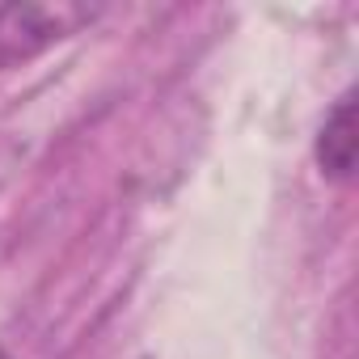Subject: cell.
I'll return each mask as SVG.
<instances>
[{
    "instance_id": "3957f363",
    "label": "cell",
    "mask_w": 359,
    "mask_h": 359,
    "mask_svg": "<svg viewBox=\"0 0 359 359\" xmlns=\"http://www.w3.org/2000/svg\"><path fill=\"white\" fill-rule=\"evenodd\" d=\"M0 359H13V355H5V351H0Z\"/></svg>"
},
{
    "instance_id": "7a4b0ae2",
    "label": "cell",
    "mask_w": 359,
    "mask_h": 359,
    "mask_svg": "<svg viewBox=\"0 0 359 359\" xmlns=\"http://www.w3.org/2000/svg\"><path fill=\"white\" fill-rule=\"evenodd\" d=\"M355 152H359V135H355V89H346L330 106V114H325V123L317 131L313 156H317L321 177H330V182H338V187H351L355 182Z\"/></svg>"
},
{
    "instance_id": "6da1fadb",
    "label": "cell",
    "mask_w": 359,
    "mask_h": 359,
    "mask_svg": "<svg viewBox=\"0 0 359 359\" xmlns=\"http://www.w3.org/2000/svg\"><path fill=\"white\" fill-rule=\"evenodd\" d=\"M102 9L97 5H76V0H60V5H0V72L22 68L51 51L55 43L81 34L93 26Z\"/></svg>"
}]
</instances>
